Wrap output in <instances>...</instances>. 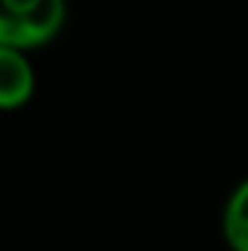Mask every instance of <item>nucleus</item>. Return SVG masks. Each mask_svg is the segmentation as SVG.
Instances as JSON below:
<instances>
[{
    "instance_id": "nucleus-1",
    "label": "nucleus",
    "mask_w": 248,
    "mask_h": 251,
    "mask_svg": "<svg viewBox=\"0 0 248 251\" xmlns=\"http://www.w3.org/2000/svg\"><path fill=\"white\" fill-rule=\"evenodd\" d=\"M67 21V0H0V44L38 50L56 41Z\"/></svg>"
},
{
    "instance_id": "nucleus-2",
    "label": "nucleus",
    "mask_w": 248,
    "mask_h": 251,
    "mask_svg": "<svg viewBox=\"0 0 248 251\" xmlns=\"http://www.w3.org/2000/svg\"><path fill=\"white\" fill-rule=\"evenodd\" d=\"M35 94V70L24 50L0 44V111L24 108Z\"/></svg>"
},
{
    "instance_id": "nucleus-3",
    "label": "nucleus",
    "mask_w": 248,
    "mask_h": 251,
    "mask_svg": "<svg viewBox=\"0 0 248 251\" xmlns=\"http://www.w3.org/2000/svg\"><path fill=\"white\" fill-rule=\"evenodd\" d=\"M222 237L231 251H248V178L231 190L222 207Z\"/></svg>"
}]
</instances>
